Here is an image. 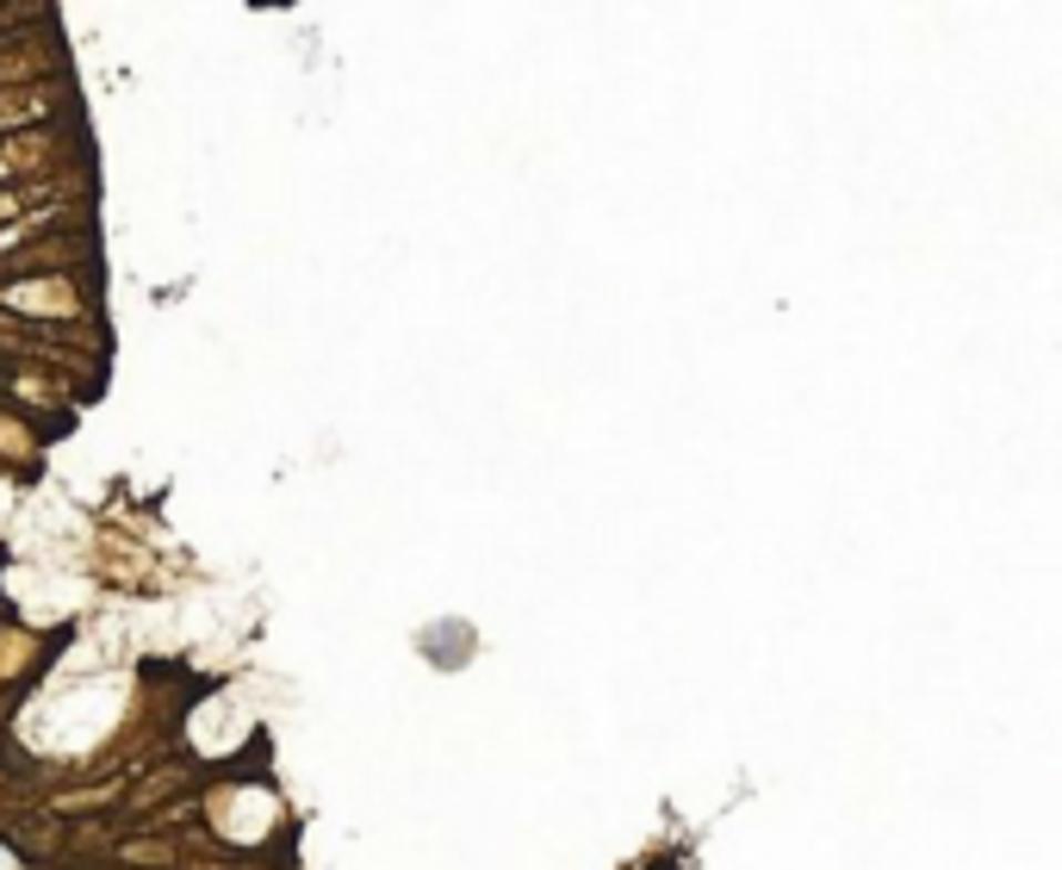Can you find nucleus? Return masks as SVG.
Here are the masks:
<instances>
[{
  "label": "nucleus",
  "instance_id": "f257e3e1",
  "mask_svg": "<svg viewBox=\"0 0 1062 870\" xmlns=\"http://www.w3.org/2000/svg\"><path fill=\"white\" fill-rule=\"evenodd\" d=\"M646 870H677V864H672V858H653V864H646Z\"/></svg>",
  "mask_w": 1062,
  "mask_h": 870
},
{
  "label": "nucleus",
  "instance_id": "f03ea898",
  "mask_svg": "<svg viewBox=\"0 0 1062 870\" xmlns=\"http://www.w3.org/2000/svg\"><path fill=\"white\" fill-rule=\"evenodd\" d=\"M0 380H13V361H7V355H0Z\"/></svg>",
  "mask_w": 1062,
  "mask_h": 870
}]
</instances>
